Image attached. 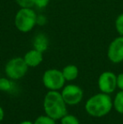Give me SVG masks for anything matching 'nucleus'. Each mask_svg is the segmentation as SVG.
Segmentation results:
<instances>
[{"label": "nucleus", "instance_id": "f257e3e1", "mask_svg": "<svg viewBox=\"0 0 123 124\" xmlns=\"http://www.w3.org/2000/svg\"><path fill=\"white\" fill-rule=\"evenodd\" d=\"M43 107L46 115L54 120H59L67 112V104L58 90H49L45 95Z\"/></svg>", "mask_w": 123, "mask_h": 124}, {"label": "nucleus", "instance_id": "f03ea898", "mask_svg": "<svg viewBox=\"0 0 123 124\" xmlns=\"http://www.w3.org/2000/svg\"><path fill=\"white\" fill-rule=\"evenodd\" d=\"M113 102L109 94L100 93L91 96L85 104V110L89 115L101 117L107 115L112 109Z\"/></svg>", "mask_w": 123, "mask_h": 124}, {"label": "nucleus", "instance_id": "7ed1b4c3", "mask_svg": "<svg viewBox=\"0 0 123 124\" xmlns=\"http://www.w3.org/2000/svg\"><path fill=\"white\" fill-rule=\"evenodd\" d=\"M37 25V15L32 8H20L14 17V25L22 33L30 32Z\"/></svg>", "mask_w": 123, "mask_h": 124}, {"label": "nucleus", "instance_id": "20e7f679", "mask_svg": "<svg viewBox=\"0 0 123 124\" xmlns=\"http://www.w3.org/2000/svg\"><path fill=\"white\" fill-rule=\"evenodd\" d=\"M28 68L23 57H14L6 63L4 70L8 78L17 80L26 74Z\"/></svg>", "mask_w": 123, "mask_h": 124}, {"label": "nucleus", "instance_id": "39448f33", "mask_svg": "<svg viewBox=\"0 0 123 124\" xmlns=\"http://www.w3.org/2000/svg\"><path fill=\"white\" fill-rule=\"evenodd\" d=\"M42 82L44 86L49 90H58L63 88L66 79L62 71L57 69H50L43 74Z\"/></svg>", "mask_w": 123, "mask_h": 124}, {"label": "nucleus", "instance_id": "423d86ee", "mask_svg": "<svg viewBox=\"0 0 123 124\" xmlns=\"http://www.w3.org/2000/svg\"><path fill=\"white\" fill-rule=\"evenodd\" d=\"M62 96L67 105L74 106L82 101L84 96L83 90L76 85H66L61 92Z\"/></svg>", "mask_w": 123, "mask_h": 124}, {"label": "nucleus", "instance_id": "0eeeda50", "mask_svg": "<svg viewBox=\"0 0 123 124\" xmlns=\"http://www.w3.org/2000/svg\"><path fill=\"white\" fill-rule=\"evenodd\" d=\"M116 78V75L110 71L102 73L98 79V86L100 91L105 94H110L115 91L117 87Z\"/></svg>", "mask_w": 123, "mask_h": 124}, {"label": "nucleus", "instance_id": "6e6552de", "mask_svg": "<svg viewBox=\"0 0 123 124\" xmlns=\"http://www.w3.org/2000/svg\"><path fill=\"white\" fill-rule=\"evenodd\" d=\"M107 57L114 63L123 62V36L115 38L110 42L107 50Z\"/></svg>", "mask_w": 123, "mask_h": 124}, {"label": "nucleus", "instance_id": "1a4fd4ad", "mask_svg": "<svg viewBox=\"0 0 123 124\" xmlns=\"http://www.w3.org/2000/svg\"><path fill=\"white\" fill-rule=\"evenodd\" d=\"M23 58L29 68H36L42 62L43 52L33 48L25 54Z\"/></svg>", "mask_w": 123, "mask_h": 124}, {"label": "nucleus", "instance_id": "9d476101", "mask_svg": "<svg viewBox=\"0 0 123 124\" xmlns=\"http://www.w3.org/2000/svg\"><path fill=\"white\" fill-rule=\"evenodd\" d=\"M62 72L66 81H72V80L76 79L78 78L79 71L76 65L69 64V65H67L66 67L63 68Z\"/></svg>", "mask_w": 123, "mask_h": 124}, {"label": "nucleus", "instance_id": "9b49d317", "mask_svg": "<svg viewBox=\"0 0 123 124\" xmlns=\"http://www.w3.org/2000/svg\"><path fill=\"white\" fill-rule=\"evenodd\" d=\"M34 48L41 52H44L48 47V39L44 34H38L35 37L33 42Z\"/></svg>", "mask_w": 123, "mask_h": 124}, {"label": "nucleus", "instance_id": "f8f14e48", "mask_svg": "<svg viewBox=\"0 0 123 124\" xmlns=\"http://www.w3.org/2000/svg\"><path fill=\"white\" fill-rule=\"evenodd\" d=\"M113 106L117 112L123 114V90L116 94L113 102Z\"/></svg>", "mask_w": 123, "mask_h": 124}, {"label": "nucleus", "instance_id": "ddd939ff", "mask_svg": "<svg viewBox=\"0 0 123 124\" xmlns=\"http://www.w3.org/2000/svg\"><path fill=\"white\" fill-rule=\"evenodd\" d=\"M56 120L51 118V116H40L35 120L34 124H56L55 123Z\"/></svg>", "mask_w": 123, "mask_h": 124}, {"label": "nucleus", "instance_id": "4468645a", "mask_svg": "<svg viewBox=\"0 0 123 124\" xmlns=\"http://www.w3.org/2000/svg\"><path fill=\"white\" fill-rule=\"evenodd\" d=\"M61 124H80V123L75 116L66 114L61 118Z\"/></svg>", "mask_w": 123, "mask_h": 124}, {"label": "nucleus", "instance_id": "2eb2a0df", "mask_svg": "<svg viewBox=\"0 0 123 124\" xmlns=\"http://www.w3.org/2000/svg\"><path fill=\"white\" fill-rule=\"evenodd\" d=\"M12 82L8 78H0V90L1 91H9L12 89Z\"/></svg>", "mask_w": 123, "mask_h": 124}, {"label": "nucleus", "instance_id": "dca6fc26", "mask_svg": "<svg viewBox=\"0 0 123 124\" xmlns=\"http://www.w3.org/2000/svg\"><path fill=\"white\" fill-rule=\"evenodd\" d=\"M115 27L120 36H123V13L117 16L115 21Z\"/></svg>", "mask_w": 123, "mask_h": 124}, {"label": "nucleus", "instance_id": "f3484780", "mask_svg": "<svg viewBox=\"0 0 123 124\" xmlns=\"http://www.w3.org/2000/svg\"><path fill=\"white\" fill-rule=\"evenodd\" d=\"M20 8H33L35 7L34 0H15Z\"/></svg>", "mask_w": 123, "mask_h": 124}, {"label": "nucleus", "instance_id": "a211bd4d", "mask_svg": "<svg viewBox=\"0 0 123 124\" xmlns=\"http://www.w3.org/2000/svg\"><path fill=\"white\" fill-rule=\"evenodd\" d=\"M50 0H34L35 7L38 8H44L49 4Z\"/></svg>", "mask_w": 123, "mask_h": 124}, {"label": "nucleus", "instance_id": "6ab92c4d", "mask_svg": "<svg viewBox=\"0 0 123 124\" xmlns=\"http://www.w3.org/2000/svg\"><path fill=\"white\" fill-rule=\"evenodd\" d=\"M116 82H117V87L121 90H123V73L118 74V76L116 78Z\"/></svg>", "mask_w": 123, "mask_h": 124}, {"label": "nucleus", "instance_id": "aec40b11", "mask_svg": "<svg viewBox=\"0 0 123 124\" xmlns=\"http://www.w3.org/2000/svg\"><path fill=\"white\" fill-rule=\"evenodd\" d=\"M46 21V19L42 15H40V16H37V24H40V25H43L45 24Z\"/></svg>", "mask_w": 123, "mask_h": 124}, {"label": "nucleus", "instance_id": "412c9836", "mask_svg": "<svg viewBox=\"0 0 123 124\" xmlns=\"http://www.w3.org/2000/svg\"><path fill=\"white\" fill-rule=\"evenodd\" d=\"M3 117H4V111H3V109L0 106V122L3 121Z\"/></svg>", "mask_w": 123, "mask_h": 124}, {"label": "nucleus", "instance_id": "4be33fe9", "mask_svg": "<svg viewBox=\"0 0 123 124\" xmlns=\"http://www.w3.org/2000/svg\"><path fill=\"white\" fill-rule=\"evenodd\" d=\"M20 124H34V123H32L30 121H24L22 123H20Z\"/></svg>", "mask_w": 123, "mask_h": 124}]
</instances>
